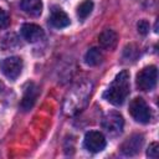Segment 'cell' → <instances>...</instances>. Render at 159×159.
<instances>
[{"label":"cell","instance_id":"obj_1","mask_svg":"<svg viewBox=\"0 0 159 159\" xmlns=\"http://www.w3.org/2000/svg\"><path fill=\"white\" fill-rule=\"evenodd\" d=\"M92 84L89 82H81L72 87V89L67 93L63 102V111L66 114H76L82 111L91 96Z\"/></svg>","mask_w":159,"mask_h":159},{"label":"cell","instance_id":"obj_2","mask_svg":"<svg viewBox=\"0 0 159 159\" xmlns=\"http://www.w3.org/2000/svg\"><path fill=\"white\" fill-rule=\"evenodd\" d=\"M129 94V72H119L109 87L104 91L103 98L113 106H120Z\"/></svg>","mask_w":159,"mask_h":159},{"label":"cell","instance_id":"obj_3","mask_svg":"<svg viewBox=\"0 0 159 159\" xmlns=\"http://www.w3.org/2000/svg\"><path fill=\"white\" fill-rule=\"evenodd\" d=\"M129 114L135 122L142 124H147L152 119V111L147 102L140 97L132 99V102L129 103Z\"/></svg>","mask_w":159,"mask_h":159},{"label":"cell","instance_id":"obj_4","mask_svg":"<svg viewBox=\"0 0 159 159\" xmlns=\"http://www.w3.org/2000/svg\"><path fill=\"white\" fill-rule=\"evenodd\" d=\"M158 71L155 66H147L137 75V87L140 91H152L157 84Z\"/></svg>","mask_w":159,"mask_h":159},{"label":"cell","instance_id":"obj_5","mask_svg":"<svg viewBox=\"0 0 159 159\" xmlns=\"http://www.w3.org/2000/svg\"><path fill=\"white\" fill-rule=\"evenodd\" d=\"M124 119L118 112H109L102 118V128L112 137H117L123 132Z\"/></svg>","mask_w":159,"mask_h":159},{"label":"cell","instance_id":"obj_6","mask_svg":"<svg viewBox=\"0 0 159 159\" xmlns=\"http://www.w3.org/2000/svg\"><path fill=\"white\" fill-rule=\"evenodd\" d=\"M22 68H24V62L17 56L6 57L0 61V70L9 80H12V81L16 80L21 75Z\"/></svg>","mask_w":159,"mask_h":159},{"label":"cell","instance_id":"obj_7","mask_svg":"<svg viewBox=\"0 0 159 159\" xmlns=\"http://www.w3.org/2000/svg\"><path fill=\"white\" fill-rule=\"evenodd\" d=\"M84 148L91 153H98L104 149L106 147V138L101 132L97 130H89L86 133L83 139Z\"/></svg>","mask_w":159,"mask_h":159},{"label":"cell","instance_id":"obj_8","mask_svg":"<svg viewBox=\"0 0 159 159\" xmlns=\"http://www.w3.org/2000/svg\"><path fill=\"white\" fill-rule=\"evenodd\" d=\"M143 143H144V137L142 134H133L122 143L119 148L120 153L127 157H133L140 152Z\"/></svg>","mask_w":159,"mask_h":159},{"label":"cell","instance_id":"obj_9","mask_svg":"<svg viewBox=\"0 0 159 159\" xmlns=\"http://www.w3.org/2000/svg\"><path fill=\"white\" fill-rule=\"evenodd\" d=\"M37 96H39V88L35 83H29L25 88V92H24V96L21 98V102H20V109L22 112H29L36 99H37Z\"/></svg>","mask_w":159,"mask_h":159},{"label":"cell","instance_id":"obj_10","mask_svg":"<svg viewBox=\"0 0 159 159\" xmlns=\"http://www.w3.org/2000/svg\"><path fill=\"white\" fill-rule=\"evenodd\" d=\"M21 35L27 42H37L43 37V30L36 24H24L21 26Z\"/></svg>","mask_w":159,"mask_h":159},{"label":"cell","instance_id":"obj_11","mask_svg":"<svg viewBox=\"0 0 159 159\" xmlns=\"http://www.w3.org/2000/svg\"><path fill=\"white\" fill-rule=\"evenodd\" d=\"M98 42H99L102 48H104V50H113L117 46L118 35L112 29H104L99 34V36H98Z\"/></svg>","mask_w":159,"mask_h":159},{"label":"cell","instance_id":"obj_12","mask_svg":"<svg viewBox=\"0 0 159 159\" xmlns=\"http://www.w3.org/2000/svg\"><path fill=\"white\" fill-rule=\"evenodd\" d=\"M50 24L56 29H62L70 25V17L63 10L55 7L50 15Z\"/></svg>","mask_w":159,"mask_h":159},{"label":"cell","instance_id":"obj_13","mask_svg":"<svg viewBox=\"0 0 159 159\" xmlns=\"http://www.w3.org/2000/svg\"><path fill=\"white\" fill-rule=\"evenodd\" d=\"M20 7L30 16H39L42 11V1L41 0H21Z\"/></svg>","mask_w":159,"mask_h":159},{"label":"cell","instance_id":"obj_14","mask_svg":"<svg viewBox=\"0 0 159 159\" xmlns=\"http://www.w3.org/2000/svg\"><path fill=\"white\" fill-rule=\"evenodd\" d=\"M102 61H103V53L97 47L89 48L84 55V62L88 66H98Z\"/></svg>","mask_w":159,"mask_h":159},{"label":"cell","instance_id":"obj_15","mask_svg":"<svg viewBox=\"0 0 159 159\" xmlns=\"http://www.w3.org/2000/svg\"><path fill=\"white\" fill-rule=\"evenodd\" d=\"M92 10H93V1L92 0H84L77 7V16L80 17V20H84L92 12Z\"/></svg>","mask_w":159,"mask_h":159},{"label":"cell","instance_id":"obj_16","mask_svg":"<svg viewBox=\"0 0 159 159\" xmlns=\"http://www.w3.org/2000/svg\"><path fill=\"white\" fill-rule=\"evenodd\" d=\"M147 155L149 158H153V159H157L158 158V155H159V145H158V143L154 142V143H152L149 145V148L147 150Z\"/></svg>","mask_w":159,"mask_h":159},{"label":"cell","instance_id":"obj_17","mask_svg":"<svg viewBox=\"0 0 159 159\" xmlns=\"http://www.w3.org/2000/svg\"><path fill=\"white\" fill-rule=\"evenodd\" d=\"M10 24V19H9V15L5 10L0 9V29H5Z\"/></svg>","mask_w":159,"mask_h":159},{"label":"cell","instance_id":"obj_18","mask_svg":"<svg viewBox=\"0 0 159 159\" xmlns=\"http://www.w3.org/2000/svg\"><path fill=\"white\" fill-rule=\"evenodd\" d=\"M149 31V22L147 20H140L138 22V32L142 35H147Z\"/></svg>","mask_w":159,"mask_h":159},{"label":"cell","instance_id":"obj_19","mask_svg":"<svg viewBox=\"0 0 159 159\" xmlns=\"http://www.w3.org/2000/svg\"><path fill=\"white\" fill-rule=\"evenodd\" d=\"M1 88H2V84H1V82H0V91H1Z\"/></svg>","mask_w":159,"mask_h":159}]
</instances>
